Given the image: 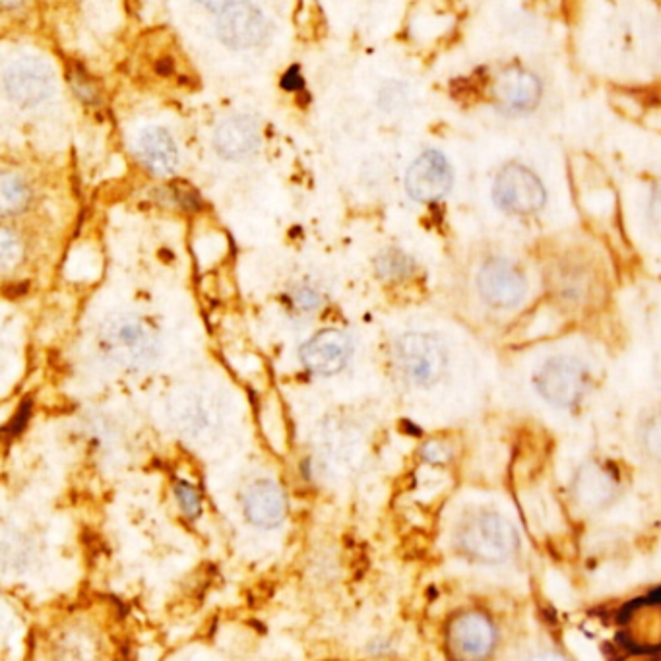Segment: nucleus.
Returning a JSON list of instances; mask_svg holds the SVG:
<instances>
[{
	"mask_svg": "<svg viewBox=\"0 0 661 661\" xmlns=\"http://www.w3.org/2000/svg\"><path fill=\"white\" fill-rule=\"evenodd\" d=\"M281 83H283V88H287V90H299L300 86H303L299 70H297V68H291V70L286 74V78H283V82Z\"/></svg>",
	"mask_w": 661,
	"mask_h": 661,
	"instance_id": "nucleus-23",
	"label": "nucleus"
},
{
	"mask_svg": "<svg viewBox=\"0 0 661 661\" xmlns=\"http://www.w3.org/2000/svg\"><path fill=\"white\" fill-rule=\"evenodd\" d=\"M54 88V74L45 60L33 54L16 57L4 70V90L20 107L43 103Z\"/></svg>",
	"mask_w": 661,
	"mask_h": 661,
	"instance_id": "nucleus-4",
	"label": "nucleus"
},
{
	"mask_svg": "<svg viewBox=\"0 0 661 661\" xmlns=\"http://www.w3.org/2000/svg\"><path fill=\"white\" fill-rule=\"evenodd\" d=\"M353 353V341L341 330H324L300 347L303 365L316 375L330 376L346 367Z\"/></svg>",
	"mask_w": 661,
	"mask_h": 661,
	"instance_id": "nucleus-10",
	"label": "nucleus"
},
{
	"mask_svg": "<svg viewBox=\"0 0 661 661\" xmlns=\"http://www.w3.org/2000/svg\"><path fill=\"white\" fill-rule=\"evenodd\" d=\"M396 363L402 375L417 386L440 380L446 368V351L438 338L423 332L404 334L396 344Z\"/></svg>",
	"mask_w": 661,
	"mask_h": 661,
	"instance_id": "nucleus-2",
	"label": "nucleus"
},
{
	"mask_svg": "<svg viewBox=\"0 0 661 661\" xmlns=\"http://www.w3.org/2000/svg\"><path fill=\"white\" fill-rule=\"evenodd\" d=\"M260 144V130L252 117L233 115L213 132V148L221 158L242 159L250 156Z\"/></svg>",
	"mask_w": 661,
	"mask_h": 661,
	"instance_id": "nucleus-12",
	"label": "nucleus"
},
{
	"mask_svg": "<svg viewBox=\"0 0 661 661\" xmlns=\"http://www.w3.org/2000/svg\"><path fill=\"white\" fill-rule=\"evenodd\" d=\"M286 512V495L274 481H256L245 495V518L255 526H279Z\"/></svg>",
	"mask_w": 661,
	"mask_h": 661,
	"instance_id": "nucleus-13",
	"label": "nucleus"
},
{
	"mask_svg": "<svg viewBox=\"0 0 661 661\" xmlns=\"http://www.w3.org/2000/svg\"><path fill=\"white\" fill-rule=\"evenodd\" d=\"M136 150H138V158L142 159L144 165L156 175L173 173L175 167L179 163L177 144L165 128H144L140 132V138H138Z\"/></svg>",
	"mask_w": 661,
	"mask_h": 661,
	"instance_id": "nucleus-14",
	"label": "nucleus"
},
{
	"mask_svg": "<svg viewBox=\"0 0 661 661\" xmlns=\"http://www.w3.org/2000/svg\"><path fill=\"white\" fill-rule=\"evenodd\" d=\"M462 547L485 563H503L518 549V534L503 514L483 512L464 530Z\"/></svg>",
	"mask_w": 661,
	"mask_h": 661,
	"instance_id": "nucleus-3",
	"label": "nucleus"
},
{
	"mask_svg": "<svg viewBox=\"0 0 661 661\" xmlns=\"http://www.w3.org/2000/svg\"><path fill=\"white\" fill-rule=\"evenodd\" d=\"M407 99V90L404 83L399 82H390L384 86L378 95V103L382 107L384 111H396L402 109Z\"/></svg>",
	"mask_w": 661,
	"mask_h": 661,
	"instance_id": "nucleus-17",
	"label": "nucleus"
},
{
	"mask_svg": "<svg viewBox=\"0 0 661 661\" xmlns=\"http://www.w3.org/2000/svg\"><path fill=\"white\" fill-rule=\"evenodd\" d=\"M650 218L657 229L661 231V185H657L652 194V202H650Z\"/></svg>",
	"mask_w": 661,
	"mask_h": 661,
	"instance_id": "nucleus-22",
	"label": "nucleus"
},
{
	"mask_svg": "<svg viewBox=\"0 0 661 661\" xmlns=\"http://www.w3.org/2000/svg\"><path fill=\"white\" fill-rule=\"evenodd\" d=\"M105 353L122 367L150 365L158 355V338L148 324L132 315H113L101 324L99 332Z\"/></svg>",
	"mask_w": 661,
	"mask_h": 661,
	"instance_id": "nucleus-1",
	"label": "nucleus"
},
{
	"mask_svg": "<svg viewBox=\"0 0 661 661\" xmlns=\"http://www.w3.org/2000/svg\"><path fill=\"white\" fill-rule=\"evenodd\" d=\"M477 287L491 307L508 308L518 305L526 293V279L514 264L503 258L489 260L477 276Z\"/></svg>",
	"mask_w": 661,
	"mask_h": 661,
	"instance_id": "nucleus-9",
	"label": "nucleus"
},
{
	"mask_svg": "<svg viewBox=\"0 0 661 661\" xmlns=\"http://www.w3.org/2000/svg\"><path fill=\"white\" fill-rule=\"evenodd\" d=\"M530 661H566V660L556 654H539V655H535L534 660H530Z\"/></svg>",
	"mask_w": 661,
	"mask_h": 661,
	"instance_id": "nucleus-24",
	"label": "nucleus"
},
{
	"mask_svg": "<svg viewBox=\"0 0 661 661\" xmlns=\"http://www.w3.org/2000/svg\"><path fill=\"white\" fill-rule=\"evenodd\" d=\"M495 200L503 210L518 216L535 213L545 204V187L537 179V175L520 165V163H506L498 171L495 179Z\"/></svg>",
	"mask_w": 661,
	"mask_h": 661,
	"instance_id": "nucleus-5",
	"label": "nucleus"
},
{
	"mask_svg": "<svg viewBox=\"0 0 661 661\" xmlns=\"http://www.w3.org/2000/svg\"><path fill=\"white\" fill-rule=\"evenodd\" d=\"M216 31L221 43L229 49H252L260 45L268 31V20L262 10L250 2H226L218 4L216 14Z\"/></svg>",
	"mask_w": 661,
	"mask_h": 661,
	"instance_id": "nucleus-6",
	"label": "nucleus"
},
{
	"mask_svg": "<svg viewBox=\"0 0 661 661\" xmlns=\"http://www.w3.org/2000/svg\"><path fill=\"white\" fill-rule=\"evenodd\" d=\"M293 300L299 305L300 308H305V310H310V308H316L320 305V295L316 293L312 287H299L293 295Z\"/></svg>",
	"mask_w": 661,
	"mask_h": 661,
	"instance_id": "nucleus-21",
	"label": "nucleus"
},
{
	"mask_svg": "<svg viewBox=\"0 0 661 661\" xmlns=\"http://www.w3.org/2000/svg\"><path fill=\"white\" fill-rule=\"evenodd\" d=\"M587 373L580 361L572 357H553L535 373L534 384L549 404L556 407L574 406L586 388Z\"/></svg>",
	"mask_w": 661,
	"mask_h": 661,
	"instance_id": "nucleus-7",
	"label": "nucleus"
},
{
	"mask_svg": "<svg viewBox=\"0 0 661 661\" xmlns=\"http://www.w3.org/2000/svg\"><path fill=\"white\" fill-rule=\"evenodd\" d=\"M20 255H22V248L18 245L16 237H12V233L8 229H4L0 233V262H2V268L10 270L12 266H16V262L20 260Z\"/></svg>",
	"mask_w": 661,
	"mask_h": 661,
	"instance_id": "nucleus-18",
	"label": "nucleus"
},
{
	"mask_svg": "<svg viewBox=\"0 0 661 661\" xmlns=\"http://www.w3.org/2000/svg\"><path fill=\"white\" fill-rule=\"evenodd\" d=\"M175 495H177V501H179L180 508L185 514L188 516H194L200 512V496L196 493L194 489L187 485V483H179L177 485V491H175Z\"/></svg>",
	"mask_w": 661,
	"mask_h": 661,
	"instance_id": "nucleus-19",
	"label": "nucleus"
},
{
	"mask_svg": "<svg viewBox=\"0 0 661 661\" xmlns=\"http://www.w3.org/2000/svg\"><path fill=\"white\" fill-rule=\"evenodd\" d=\"M28 200V190L23 187V182L18 177L12 175H2L0 179V206L4 213L18 211L23 208V204Z\"/></svg>",
	"mask_w": 661,
	"mask_h": 661,
	"instance_id": "nucleus-16",
	"label": "nucleus"
},
{
	"mask_svg": "<svg viewBox=\"0 0 661 661\" xmlns=\"http://www.w3.org/2000/svg\"><path fill=\"white\" fill-rule=\"evenodd\" d=\"M496 95L512 111H530L539 101L541 83L532 72L514 68L501 76Z\"/></svg>",
	"mask_w": 661,
	"mask_h": 661,
	"instance_id": "nucleus-15",
	"label": "nucleus"
},
{
	"mask_svg": "<svg viewBox=\"0 0 661 661\" xmlns=\"http://www.w3.org/2000/svg\"><path fill=\"white\" fill-rule=\"evenodd\" d=\"M450 642L462 660L479 661L493 650L495 628L483 615L467 613L452 624Z\"/></svg>",
	"mask_w": 661,
	"mask_h": 661,
	"instance_id": "nucleus-11",
	"label": "nucleus"
},
{
	"mask_svg": "<svg viewBox=\"0 0 661 661\" xmlns=\"http://www.w3.org/2000/svg\"><path fill=\"white\" fill-rule=\"evenodd\" d=\"M646 446L655 458L661 460V417H655L646 428Z\"/></svg>",
	"mask_w": 661,
	"mask_h": 661,
	"instance_id": "nucleus-20",
	"label": "nucleus"
},
{
	"mask_svg": "<svg viewBox=\"0 0 661 661\" xmlns=\"http://www.w3.org/2000/svg\"><path fill=\"white\" fill-rule=\"evenodd\" d=\"M452 187V167L440 151L428 150L407 169L406 188L417 202H436Z\"/></svg>",
	"mask_w": 661,
	"mask_h": 661,
	"instance_id": "nucleus-8",
	"label": "nucleus"
}]
</instances>
